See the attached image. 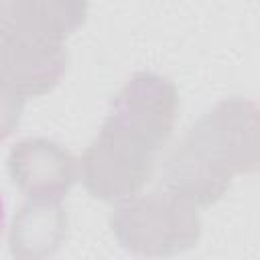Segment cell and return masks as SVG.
I'll return each instance as SVG.
<instances>
[{"label":"cell","instance_id":"6da1fadb","mask_svg":"<svg viewBox=\"0 0 260 260\" xmlns=\"http://www.w3.org/2000/svg\"><path fill=\"white\" fill-rule=\"evenodd\" d=\"M179 114L175 83L154 71H136L112 98L108 116L81 156L87 193L106 203L136 197L148 183L156 152L173 134Z\"/></svg>","mask_w":260,"mask_h":260},{"label":"cell","instance_id":"7a4b0ae2","mask_svg":"<svg viewBox=\"0 0 260 260\" xmlns=\"http://www.w3.org/2000/svg\"><path fill=\"white\" fill-rule=\"evenodd\" d=\"M87 0H0L4 136L28 98L55 89L67 67L65 41L85 22Z\"/></svg>","mask_w":260,"mask_h":260},{"label":"cell","instance_id":"3957f363","mask_svg":"<svg viewBox=\"0 0 260 260\" xmlns=\"http://www.w3.org/2000/svg\"><path fill=\"white\" fill-rule=\"evenodd\" d=\"M260 169V106L228 98L205 112L165 162L162 185L197 207L217 203L236 175Z\"/></svg>","mask_w":260,"mask_h":260},{"label":"cell","instance_id":"277c9868","mask_svg":"<svg viewBox=\"0 0 260 260\" xmlns=\"http://www.w3.org/2000/svg\"><path fill=\"white\" fill-rule=\"evenodd\" d=\"M110 225L118 244L134 256H177L195 248L201 238L197 205L169 189L122 201Z\"/></svg>","mask_w":260,"mask_h":260},{"label":"cell","instance_id":"5b68a950","mask_svg":"<svg viewBox=\"0 0 260 260\" xmlns=\"http://www.w3.org/2000/svg\"><path fill=\"white\" fill-rule=\"evenodd\" d=\"M8 175L26 199L61 203L79 179V162L55 140L24 138L8 152Z\"/></svg>","mask_w":260,"mask_h":260},{"label":"cell","instance_id":"8992f818","mask_svg":"<svg viewBox=\"0 0 260 260\" xmlns=\"http://www.w3.org/2000/svg\"><path fill=\"white\" fill-rule=\"evenodd\" d=\"M67 238V213L61 203L35 201L26 203L12 215L8 228V248L14 258L39 260L53 256Z\"/></svg>","mask_w":260,"mask_h":260}]
</instances>
